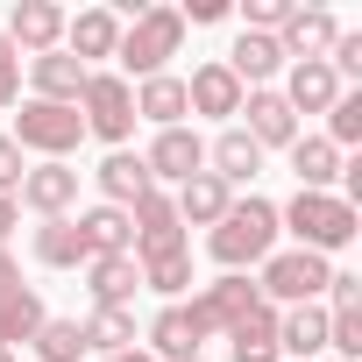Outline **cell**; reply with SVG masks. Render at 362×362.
<instances>
[{
	"instance_id": "44dd1931",
	"label": "cell",
	"mask_w": 362,
	"mask_h": 362,
	"mask_svg": "<svg viewBox=\"0 0 362 362\" xmlns=\"http://www.w3.org/2000/svg\"><path fill=\"white\" fill-rule=\"evenodd\" d=\"M185 78H170V71H156V78H142V93H135V121H156V128H185Z\"/></svg>"
},
{
	"instance_id": "52a82bcc",
	"label": "cell",
	"mask_w": 362,
	"mask_h": 362,
	"mask_svg": "<svg viewBox=\"0 0 362 362\" xmlns=\"http://www.w3.org/2000/svg\"><path fill=\"white\" fill-rule=\"evenodd\" d=\"M0 36H8L15 50H29V57H43V50L64 43V8H50V0H15V15H8Z\"/></svg>"
},
{
	"instance_id": "f35d334b",
	"label": "cell",
	"mask_w": 362,
	"mask_h": 362,
	"mask_svg": "<svg viewBox=\"0 0 362 362\" xmlns=\"http://www.w3.org/2000/svg\"><path fill=\"white\" fill-rule=\"evenodd\" d=\"M177 15H185V22H221V15H228V0H185Z\"/></svg>"
},
{
	"instance_id": "484cf974",
	"label": "cell",
	"mask_w": 362,
	"mask_h": 362,
	"mask_svg": "<svg viewBox=\"0 0 362 362\" xmlns=\"http://www.w3.org/2000/svg\"><path fill=\"white\" fill-rule=\"evenodd\" d=\"M206 156H214V177H221L228 192H235V185H249V177L263 170V149H256V142H249L242 128H228V135H221V142H214Z\"/></svg>"
},
{
	"instance_id": "cb8c5ba5",
	"label": "cell",
	"mask_w": 362,
	"mask_h": 362,
	"mask_svg": "<svg viewBox=\"0 0 362 362\" xmlns=\"http://www.w3.org/2000/svg\"><path fill=\"white\" fill-rule=\"evenodd\" d=\"M277 64H284L277 36H256V29H242V36H235V50H228V71H235V86H263Z\"/></svg>"
},
{
	"instance_id": "ba28073f",
	"label": "cell",
	"mask_w": 362,
	"mask_h": 362,
	"mask_svg": "<svg viewBox=\"0 0 362 362\" xmlns=\"http://www.w3.org/2000/svg\"><path fill=\"white\" fill-rule=\"evenodd\" d=\"M334 36H341V22H334L327 8H291V15H284V29H277V50H284V57H298V64H313V57H327V50H334Z\"/></svg>"
},
{
	"instance_id": "3957f363",
	"label": "cell",
	"mask_w": 362,
	"mask_h": 362,
	"mask_svg": "<svg viewBox=\"0 0 362 362\" xmlns=\"http://www.w3.org/2000/svg\"><path fill=\"white\" fill-rule=\"evenodd\" d=\"M177 43H185V15H177V8H142L128 29H121V64L135 71V78H156L170 57H177Z\"/></svg>"
},
{
	"instance_id": "4dcf8cb0",
	"label": "cell",
	"mask_w": 362,
	"mask_h": 362,
	"mask_svg": "<svg viewBox=\"0 0 362 362\" xmlns=\"http://www.w3.org/2000/svg\"><path fill=\"white\" fill-rule=\"evenodd\" d=\"M36 355H43V362H78V355H86L78 320H43V327H36Z\"/></svg>"
},
{
	"instance_id": "2e32d148",
	"label": "cell",
	"mask_w": 362,
	"mask_h": 362,
	"mask_svg": "<svg viewBox=\"0 0 362 362\" xmlns=\"http://www.w3.org/2000/svg\"><path fill=\"white\" fill-rule=\"evenodd\" d=\"M149 341H156V355H163V362H199L206 327L192 320V305H163V313L149 320Z\"/></svg>"
},
{
	"instance_id": "277c9868",
	"label": "cell",
	"mask_w": 362,
	"mask_h": 362,
	"mask_svg": "<svg viewBox=\"0 0 362 362\" xmlns=\"http://www.w3.org/2000/svg\"><path fill=\"white\" fill-rule=\"evenodd\" d=\"M78 121H86V135H100V142H128V128H135V93H128V78H114V71H86V93H78Z\"/></svg>"
},
{
	"instance_id": "9c48e42d",
	"label": "cell",
	"mask_w": 362,
	"mask_h": 362,
	"mask_svg": "<svg viewBox=\"0 0 362 362\" xmlns=\"http://www.w3.org/2000/svg\"><path fill=\"white\" fill-rule=\"evenodd\" d=\"M242 114H249V128H242V135H249L256 149H277V142L291 149V142H298V114L284 107V93H270V86H256V93L242 100Z\"/></svg>"
},
{
	"instance_id": "8992f818",
	"label": "cell",
	"mask_w": 362,
	"mask_h": 362,
	"mask_svg": "<svg viewBox=\"0 0 362 362\" xmlns=\"http://www.w3.org/2000/svg\"><path fill=\"white\" fill-rule=\"evenodd\" d=\"M78 135H86L78 107H50V100H29V107L15 114V149H43L50 163H64V156L78 149Z\"/></svg>"
},
{
	"instance_id": "7c38bea8",
	"label": "cell",
	"mask_w": 362,
	"mask_h": 362,
	"mask_svg": "<svg viewBox=\"0 0 362 362\" xmlns=\"http://www.w3.org/2000/svg\"><path fill=\"white\" fill-rule=\"evenodd\" d=\"M177 228H221V214L235 206V192L221 185L214 170H199V177H185V185H177Z\"/></svg>"
},
{
	"instance_id": "9a60e30c",
	"label": "cell",
	"mask_w": 362,
	"mask_h": 362,
	"mask_svg": "<svg viewBox=\"0 0 362 362\" xmlns=\"http://www.w3.org/2000/svg\"><path fill=\"white\" fill-rule=\"evenodd\" d=\"M71 199H78V170H71V163H36V170L22 177V206H36L43 221H57Z\"/></svg>"
},
{
	"instance_id": "83f0119b",
	"label": "cell",
	"mask_w": 362,
	"mask_h": 362,
	"mask_svg": "<svg viewBox=\"0 0 362 362\" xmlns=\"http://www.w3.org/2000/svg\"><path fill=\"white\" fill-rule=\"evenodd\" d=\"M135 291H142V263L135 256H100L93 263V298L100 305H128Z\"/></svg>"
},
{
	"instance_id": "f1b7e54d",
	"label": "cell",
	"mask_w": 362,
	"mask_h": 362,
	"mask_svg": "<svg viewBox=\"0 0 362 362\" xmlns=\"http://www.w3.org/2000/svg\"><path fill=\"white\" fill-rule=\"evenodd\" d=\"M78 334H86V348H100V355H128V348H135V313H128V305H100Z\"/></svg>"
},
{
	"instance_id": "e0dca14e",
	"label": "cell",
	"mask_w": 362,
	"mask_h": 362,
	"mask_svg": "<svg viewBox=\"0 0 362 362\" xmlns=\"http://www.w3.org/2000/svg\"><path fill=\"white\" fill-rule=\"evenodd\" d=\"M64 50L86 64V57H114L121 50V15L114 8H86L78 22H64Z\"/></svg>"
},
{
	"instance_id": "30bf717a",
	"label": "cell",
	"mask_w": 362,
	"mask_h": 362,
	"mask_svg": "<svg viewBox=\"0 0 362 362\" xmlns=\"http://www.w3.org/2000/svg\"><path fill=\"white\" fill-rule=\"evenodd\" d=\"M142 163H149V177H177V185H185V177L206 170V142L192 128H156V142H149Z\"/></svg>"
},
{
	"instance_id": "ffe728a7",
	"label": "cell",
	"mask_w": 362,
	"mask_h": 362,
	"mask_svg": "<svg viewBox=\"0 0 362 362\" xmlns=\"http://www.w3.org/2000/svg\"><path fill=\"white\" fill-rule=\"evenodd\" d=\"M334 100H341V78L327 71V57L291 64V86H284V107H291V114H327Z\"/></svg>"
},
{
	"instance_id": "4316f807",
	"label": "cell",
	"mask_w": 362,
	"mask_h": 362,
	"mask_svg": "<svg viewBox=\"0 0 362 362\" xmlns=\"http://www.w3.org/2000/svg\"><path fill=\"white\" fill-rule=\"evenodd\" d=\"M228 334H235V362H284V355H277V305H256V313L235 320Z\"/></svg>"
},
{
	"instance_id": "d6986e66",
	"label": "cell",
	"mask_w": 362,
	"mask_h": 362,
	"mask_svg": "<svg viewBox=\"0 0 362 362\" xmlns=\"http://www.w3.org/2000/svg\"><path fill=\"white\" fill-rule=\"evenodd\" d=\"M185 107H192V114H242L235 71H228V64H199V71L185 78Z\"/></svg>"
},
{
	"instance_id": "d6a6232c",
	"label": "cell",
	"mask_w": 362,
	"mask_h": 362,
	"mask_svg": "<svg viewBox=\"0 0 362 362\" xmlns=\"http://www.w3.org/2000/svg\"><path fill=\"white\" fill-rule=\"evenodd\" d=\"M142 284L149 291H163V298H177L192 284V256H163V263H142Z\"/></svg>"
},
{
	"instance_id": "8fae6325",
	"label": "cell",
	"mask_w": 362,
	"mask_h": 362,
	"mask_svg": "<svg viewBox=\"0 0 362 362\" xmlns=\"http://www.w3.org/2000/svg\"><path fill=\"white\" fill-rule=\"evenodd\" d=\"M256 305H263V298H256V284H249V277L235 270V277H221V284H206V291H199L192 320H199V327L214 334V327H235V320H249Z\"/></svg>"
},
{
	"instance_id": "60d3db41",
	"label": "cell",
	"mask_w": 362,
	"mask_h": 362,
	"mask_svg": "<svg viewBox=\"0 0 362 362\" xmlns=\"http://www.w3.org/2000/svg\"><path fill=\"white\" fill-rule=\"evenodd\" d=\"M8 284H22V277H15V263H8V249H0V291H8Z\"/></svg>"
},
{
	"instance_id": "7a4b0ae2",
	"label": "cell",
	"mask_w": 362,
	"mask_h": 362,
	"mask_svg": "<svg viewBox=\"0 0 362 362\" xmlns=\"http://www.w3.org/2000/svg\"><path fill=\"white\" fill-rule=\"evenodd\" d=\"M277 228H291V235H298V249L327 256V249H348L362 221H355V199H334V192H298V199L277 214Z\"/></svg>"
},
{
	"instance_id": "1f68e13d",
	"label": "cell",
	"mask_w": 362,
	"mask_h": 362,
	"mask_svg": "<svg viewBox=\"0 0 362 362\" xmlns=\"http://www.w3.org/2000/svg\"><path fill=\"white\" fill-rule=\"evenodd\" d=\"M327 142H334V149L362 142V93H341V100L327 107Z\"/></svg>"
},
{
	"instance_id": "e575fe53",
	"label": "cell",
	"mask_w": 362,
	"mask_h": 362,
	"mask_svg": "<svg viewBox=\"0 0 362 362\" xmlns=\"http://www.w3.org/2000/svg\"><path fill=\"white\" fill-rule=\"evenodd\" d=\"M22 177H29V163H22L15 135H0V199H15V192H22Z\"/></svg>"
},
{
	"instance_id": "8d00e7d4",
	"label": "cell",
	"mask_w": 362,
	"mask_h": 362,
	"mask_svg": "<svg viewBox=\"0 0 362 362\" xmlns=\"http://www.w3.org/2000/svg\"><path fill=\"white\" fill-rule=\"evenodd\" d=\"M284 15H291V0H249V29H256V36L284 29Z\"/></svg>"
},
{
	"instance_id": "74e56055",
	"label": "cell",
	"mask_w": 362,
	"mask_h": 362,
	"mask_svg": "<svg viewBox=\"0 0 362 362\" xmlns=\"http://www.w3.org/2000/svg\"><path fill=\"white\" fill-rule=\"evenodd\" d=\"M327 291H334V313L362 305V277H348V270H334V277H327Z\"/></svg>"
},
{
	"instance_id": "603a6c76",
	"label": "cell",
	"mask_w": 362,
	"mask_h": 362,
	"mask_svg": "<svg viewBox=\"0 0 362 362\" xmlns=\"http://www.w3.org/2000/svg\"><path fill=\"white\" fill-rule=\"evenodd\" d=\"M291 170H298V192H327L334 177H341V149L327 135H298L291 142Z\"/></svg>"
},
{
	"instance_id": "d4e9b609",
	"label": "cell",
	"mask_w": 362,
	"mask_h": 362,
	"mask_svg": "<svg viewBox=\"0 0 362 362\" xmlns=\"http://www.w3.org/2000/svg\"><path fill=\"white\" fill-rule=\"evenodd\" d=\"M50 313H43V298L29 291V284H8L0 291V348H15V341H36V327H43Z\"/></svg>"
},
{
	"instance_id": "836d02e7",
	"label": "cell",
	"mask_w": 362,
	"mask_h": 362,
	"mask_svg": "<svg viewBox=\"0 0 362 362\" xmlns=\"http://www.w3.org/2000/svg\"><path fill=\"white\" fill-rule=\"evenodd\" d=\"M327 348L334 355H362V305H348V313H327Z\"/></svg>"
},
{
	"instance_id": "5b68a950",
	"label": "cell",
	"mask_w": 362,
	"mask_h": 362,
	"mask_svg": "<svg viewBox=\"0 0 362 362\" xmlns=\"http://www.w3.org/2000/svg\"><path fill=\"white\" fill-rule=\"evenodd\" d=\"M327 256H313V249H291V256H270L263 263V284H256V298L263 305H313L320 291H327Z\"/></svg>"
},
{
	"instance_id": "ac0fdd59",
	"label": "cell",
	"mask_w": 362,
	"mask_h": 362,
	"mask_svg": "<svg viewBox=\"0 0 362 362\" xmlns=\"http://www.w3.org/2000/svg\"><path fill=\"white\" fill-rule=\"evenodd\" d=\"M320 348H327V313H320V305L277 313V355H284V362H313Z\"/></svg>"
},
{
	"instance_id": "4fadbf2b",
	"label": "cell",
	"mask_w": 362,
	"mask_h": 362,
	"mask_svg": "<svg viewBox=\"0 0 362 362\" xmlns=\"http://www.w3.org/2000/svg\"><path fill=\"white\" fill-rule=\"evenodd\" d=\"M29 71H36V100H50V107H78V93H86V64H78L71 50H43V57H29Z\"/></svg>"
},
{
	"instance_id": "6da1fadb",
	"label": "cell",
	"mask_w": 362,
	"mask_h": 362,
	"mask_svg": "<svg viewBox=\"0 0 362 362\" xmlns=\"http://www.w3.org/2000/svg\"><path fill=\"white\" fill-rule=\"evenodd\" d=\"M270 242H277V206H270V199H235V206L221 214V228L206 235L214 263H228V270L270 263Z\"/></svg>"
},
{
	"instance_id": "f546056e",
	"label": "cell",
	"mask_w": 362,
	"mask_h": 362,
	"mask_svg": "<svg viewBox=\"0 0 362 362\" xmlns=\"http://www.w3.org/2000/svg\"><path fill=\"white\" fill-rule=\"evenodd\" d=\"M36 256L50 263V270H71V263H86V235H78V221H43L36 228Z\"/></svg>"
},
{
	"instance_id": "7402d4cb",
	"label": "cell",
	"mask_w": 362,
	"mask_h": 362,
	"mask_svg": "<svg viewBox=\"0 0 362 362\" xmlns=\"http://www.w3.org/2000/svg\"><path fill=\"white\" fill-rule=\"evenodd\" d=\"M78 235H86V263H100V256H128V242H135V228H128L121 206H93V214H78Z\"/></svg>"
},
{
	"instance_id": "7bdbcfd3",
	"label": "cell",
	"mask_w": 362,
	"mask_h": 362,
	"mask_svg": "<svg viewBox=\"0 0 362 362\" xmlns=\"http://www.w3.org/2000/svg\"><path fill=\"white\" fill-rule=\"evenodd\" d=\"M0 362H15V348H0Z\"/></svg>"
},
{
	"instance_id": "b9f144b4",
	"label": "cell",
	"mask_w": 362,
	"mask_h": 362,
	"mask_svg": "<svg viewBox=\"0 0 362 362\" xmlns=\"http://www.w3.org/2000/svg\"><path fill=\"white\" fill-rule=\"evenodd\" d=\"M100 362H156V355H142V348H128V355H100Z\"/></svg>"
},
{
	"instance_id": "ab89813d",
	"label": "cell",
	"mask_w": 362,
	"mask_h": 362,
	"mask_svg": "<svg viewBox=\"0 0 362 362\" xmlns=\"http://www.w3.org/2000/svg\"><path fill=\"white\" fill-rule=\"evenodd\" d=\"M8 228H15V199H0V249H8Z\"/></svg>"
},
{
	"instance_id": "5bb4252c",
	"label": "cell",
	"mask_w": 362,
	"mask_h": 362,
	"mask_svg": "<svg viewBox=\"0 0 362 362\" xmlns=\"http://www.w3.org/2000/svg\"><path fill=\"white\" fill-rule=\"evenodd\" d=\"M93 177H100V192H107V206H121V214H128L135 199H149V192H156V177H149V163H142V156H128V149H114V156H107V163H100Z\"/></svg>"
},
{
	"instance_id": "d590c367",
	"label": "cell",
	"mask_w": 362,
	"mask_h": 362,
	"mask_svg": "<svg viewBox=\"0 0 362 362\" xmlns=\"http://www.w3.org/2000/svg\"><path fill=\"white\" fill-rule=\"evenodd\" d=\"M15 93H22V57H15V43L0 36V114L15 107Z\"/></svg>"
}]
</instances>
